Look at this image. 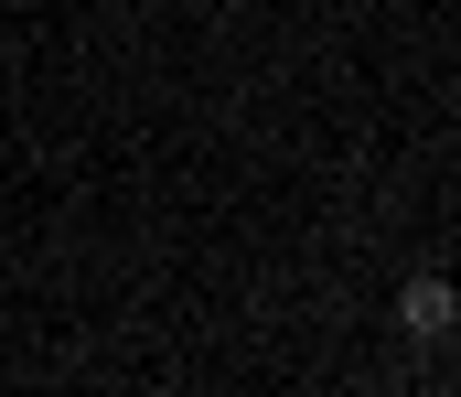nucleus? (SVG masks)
I'll use <instances>...</instances> for the list:
<instances>
[{"instance_id":"nucleus-1","label":"nucleus","mask_w":461,"mask_h":397,"mask_svg":"<svg viewBox=\"0 0 461 397\" xmlns=\"http://www.w3.org/2000/svg\"><path fill=\"white\" fill-rule=\"evenodd\" d=\"M451 322H461V290H451V279H408V290H397V333H408V344H440Z\"/></svg>"}]
</instances>
